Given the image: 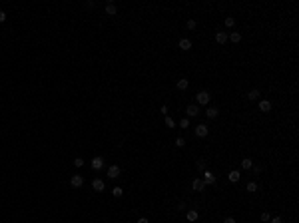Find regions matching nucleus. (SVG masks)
<instances>
[{
  "label": "nucleus",
  "instance_id": "nucleus-1",
  "mask_svg": "<svg viewBox=\"0 0 299 223\" xmlns=\"http://www.w3.org/2000/svg\"><path fill=\"white\" fill-rule=\"evenodd\" d=\"M209 100H212V96H209L205 90L197 92V96H196V102L200 104V106H208V104H209Z\"/></svg>",
  "mask_w": 299,
  "mask_h": 223
},
{
  "label": "nucleus",
  "instance_id": "nucleus-2",
  "mask_svg": "<svg viewBox=\"0 0 299 223\" xmlns=\"http://www.w3.org/2000/svg\"><path fill=\"white\" fill-rule=\"evenodd\" d=\"M216 181H217V177L212 173V171H204V183L205 185H213Z\"/></svg>",
  "mask_w": 299,
  "mask_h": 223
},
{
  "label": "nucleus",
  "instance_id": "nucleus-3",
  "mask_svg": "<svg viewBox=\"0 0 299 223\" xmlns=\"http://www.w3.org/2000/svg\"><path fill=\"white\" fill-rule=\"evenodd\" d=\"M208 132H209V129H208V125H205V124L196 125V136L197 137H205V136H208Z\"/></svg>",
  "mask_w": 299,
  "mask_h": 223
},
{
  "label": "nucleus",
  "instance_id": "nucleus-4",
  "mask_svg": "<svg viewBox=\"0 0 299 223\" xmlns=\"http://www.w3.org/2000/svg\"><path fill=\"white\" fill-rule=\"evenodd\" d=\"M186 113L189 117H196L197 113H200V108H197V104H189V106L186 108Z\"/></svg>",
  "mask_w": 299,
  "mask_h": 223
},
{
  "label": "nucleus",
  "instance_id": "nucleus-5",
  "mask_svg": "<svg viewBox=\"0 0 299 223\" xmlns=\"http://www.w3.org/2000/svg\"><path fill=\"white\" fill-rule=\"evenodd\" d=\"M82 183H84L82 175H72V177H70V185L72 187H82Z\"/></svg>",
  "mask_w": 299,
  "mask_h": 223
},
{
  "label": "nucleus",
  "instance_id": "nucleus-6",
  "mask_svg": "<svg viewBox=\"0 0 299 223\" xmlns=\"http://www.w3.org/2000/svg\"><path fill=\"white\" fill-rule=\"evenodd\" d=\"M104 167V159L102 157H98V155H96L94 159H92V169H96V171H100Z\"/></svg>",
  "mask_w": 299,
  "mask_h": 223
},
{
  "label": "nucleus",
  "instance_id": "nucleus-7",
  "mask_svg": "<svg viewBox=\"0 0 299 223\" xmlns=\"http://www.w3.org/2000/svg\"><path fill=\"white\" fill-rule=\"evenodd\" d=\"M192 187H193V191H204V189H205L204 179H193V181H192Z\"/></svg>",
  "mask_w": 299,
  "mask_h": 223
},
{
  "label": "nucleus",
  "instance_id": "nucleus-8",
  "mask_svg": "<svg viewBox=\"0 0 299 223\" xmlns=\"http://www.w3.org/2000/svg\"><path fill=\"white\" fill-rule=\"evenodd\" d=\"M178 46H180V50H184V52H188V50H192V40H188V38H182Z\"/></svg>",
  "mask_w": 299,
  "mask_h": 223
},
{
  "label": "nucleus",
  "instance_id": "nucleus-9",
  "mask_svg": "<svg viewBox=\"0 0 299 223\" xmlns=\"http://www.w3.org/2000/svg\"><path fill=\"white\" fill-rule=\"evenodd\" d=\"M118 175H120V167H118V165H110V167H108V177H110V179H116Z\"/></svg>",
  "mask_w": 299,
  "mask_h": 223
},
{
  "label": "nucleus",
  "instance_id": "nucleus-10",
  "mask_svg": "<svg viewBox=\"0 0 299 223\" xmlns=\"http://www.w3.org/2000/svg\"><path fill=\"white\" fill-rule=\"evenodd\" d=\"M205 116H208L209 120H216V117L220 116V110H217V108H208V110H205Z\"/></svg>",
  "mask_w": 299,
  "mask_h": 223
},
{
  "label": "nucleus",
  "instance_id": "nucleus-11",
  "mask_svg": "<svg viewBox=\"0 0 299 223\" xmlns=\"http://www.w3.org/2000/svg\"><path fill=\"white\" fill-rule=\"evenodd\" d=\"M92 187H94V191H104L106 183H104L102 179H94V181H92Z\"/></svg>",
  "mask_w": 299,
  "mask_h": 223
},
{
  "label": "nucleus",
  "instance_id": "nucleus-12",
  "mask_svg": "<svg viewBox=\"0 0 299 223\" xmlns=\"http://www.w3.org/2000/svg\"><path fill=\"white\" fill-rule=\"evenodd\" d=\"M188 86H189V82H188V80L186 78H180L178 80V82H176V88H178V90H188Z\"/></svg>",
  "mask_w": 299,
  "mask_h": 223
},
{
  "label": "nucleus",
  "instance_id": "nucleus-13",
  "mask_svg": "<svg viewBox=\"0 0 299 223\" xmlns=\"http://www.w3.org/2000/svg\"><path fill=\"white\" fill-rule=\"evenodd\" d=\"M259 112H271V102L269 100H261L259 102Z\"/></svg>",
  "mask_w": 299,
  "mask_h": 223
},
{
  "label": "nucleus",
  "instance_id": "nucleus-14",
  "mask_svg": "<svg viewBox=\"0 0 299 223\" xmlns=\"http://www.w3.org/2000/svg\"><path fill=\"white\" fill-rule=\"evenodd\" d=\"M239 177H241V175H239V171H237V169H233V171H229V173H227V179H229L231 183L239 181Z\"/></svg>",
  "mask_w": 299,
  "mask_h": 223
},
{
  "label": "nucleus",
  "instance_id": "nucleus-15",
  "mask_svg": "<svg viewBox=\"0 0 299 223\" xmlns=\"http://www.w3.org/2000/svg\"><path fill=\"white\" fill-rule=\"evenodd\" d=\"M116 12H118V8H116V4H112V2H108V4H106V14H108V16H116Z\"/></svg>",
  "mask_w": 299,
  "mask_h": 223
},
{
  "label": "nucleus",
  "instance_id": "nucleus-16",
  "mask_svg": "<svg viewBox=\"0 0 299 223\" xmlns=\"http://www.w3.org/2000/svg\"><path fill=\"white\" fill-rule=\"evenodd\" d=\"M216 42H217V44H225V42H227V34H225V32H216Z\"/></svg>",
  "mask_w": 299,
  "mask_h": 223
},
{
  "label": "nucleus",
  "instance_id": "nucleus-17",
  "mask_svg": "<svg viewBox=\"0 0 299 223\" xmlns=\"http://www.w3.org/2000/svg\"><path fill=\"white\" fill-rule=\"evenodd\" d=\"M241 167H243V169H251V167H253V161H251V157L241 159Z\"/></svg>",
  "mask_w": 299,
  "mask_h": 223
},
{
  "label": "nucleus",
  "instance_id": "nucleus-18",
  "mask_svg": "<svg viewBox=\"0 0 299 223\" xmlns=\"http://www.w3.org/2000/svg\"><path fill=\"white\" fill-rule=\"evenodd\" d=\"M229 40L233 42V44H239V40H241V34H239V32H231V34H229Z\"/></svg>",
  "mask_w": 299,
  "mask_h": 223
},
{
  "label": "nucleus",
  "instance_id": "nucleus-19",
  "mask_svg": "<svg viewBox=\"0 0 299 223\" xmlns=\"http://www.w3.org/2000/svg\"><path fill=\"white\" fill-rule=\"evenodd\" d=\"M247 100H251V102H255V100H259V90H251L249 94H247Z\"/></svg>",
  "mask_w": 299,
  "mask_h": 223
},
{
  "label": "nucleus",
  "instance_id": "nucleus-20",
  "mask_svg": "<svg viewBox=\"0 0 299 223\" xmlns=\"http://www.w3.org/2000/svg\"><path fill=\"white\" fill-rule=\"evenodd\" d=\"M112 195H114V197H122V195H124V189H122L120 185L112 187Z\"/></svg>",
  "mask_w": 299,
  "mask_h": 223
},
{
  "label": "nucleus",
  "instance_id": "nucleus-21",
  "mask_svg": "<svg viewBox=\"0 0 299 223\" xmlns=\"http://www.w3.org/2000/svg\"><path fill=\"white\" fill-rule=\"evenodd\" d=\"M188 221H197V217H200V215H197V211H193V209H192V211H188Z\"/></svg>",
  "mask_w": 299,
  "mask_h": 223
},
{
  "label": "nucleus",
  "instance_id": "nucleus-22",
  "mask_svg": "<svg viewBox=\"0 0 299 223\" xmlns=\"http://www.w3.org/2000/svg\"><path fill=\"white\" fill-rule=\"evenodd\" d=\"M247 191H249V193H255V191H257V183H255V181H249V183H247Z\"/></svg>",
  "mask_w": 299,
  "mask_h": 223
},
{
  "label": "nucleus",
  "instance_id": "nucleus-23",
  "mask_svg": "<svg viewBox=\"0 0 299 223\" xmlns=\"http://www.w3.org/2000/svg\"><path fill=\"white\" fill-rule=\"evenodd\" d=\"M233 24H235V20L231 18V16H227V18H225V26L227 28H233Z\"/></svg>",
  "mask_w": 299,
  "mask_h": 223
},
{
  "label": "nucleus",
  "instance_id": "nucleus-24",
  "mask_svg": "<svg viewBox=\"0 0 299 223\" xmlns=\"http://www.w3.org/2000/svg\"><path fill=\"white\" fill-rule=\"evenodd\" d=\"M184 145H186V140H184V137H178V140H176V148H184Z\"/></svg>",
  "mask_w": 299,
  "mask_h": 223
},
{
  "label": "nucleus",
  "instance_id": "nucleus-25",
  "mask_svg": "<svg viewBox=\"0 0 299 223\" xmlns=\"http://www.w3.org/2000/svg\"><path fill=\"white\" fill-rule=\"evenodd\" d=\"M180 128H189V120H188V117H184V120L180 121Z\"/></svg>",
  "mask_w": 299,
  "mask_h": 223
},
{
  "label": "nucleus",
  "instance_id": "nucleus-26",
  "mask_svg": "<svg viewBox=\"0 0 299 223\" xmlns=\"http://www.w3.org/2000/svg\"><path fill=\"white\" fill-rule=\"evenodd\" d=\"M74 165H76V167H82V165H84V159H82V157H76V159H74Z\"/></svg>",
  "mask_w": 299,
  "mask_h": 223
},
{
  "label": "nucleus",
  "instance_id": "nucleus-27",
  "mask_svg": "<svg viewBox=\"0 0 299 223\" xmlns=\"http://www.w3.org/2000/svg\"><path fill=\"white\" fill-rule=\"evenodd\" d=\"M196 26H197V22H196V20H188V28H189V30H193Z\"/></svg>",
  "mask_w": 299,
  "mask_h": 223
},
{
  "label": "nucleus",
  "instance_id": "nucleus-28",
  "mask_svg": "<svg viewBox=\"0 0 299 223\" xmlns=\"http://www.w3.org/2000/svg\"><path fill=\"white\" fill-rule=\"evenodd\" d=\"M166 125H168V128H174V125H176V121L172 120V117H166Z\"/></svg>",
  "mask_w": 299,
  "mask_h": 223
},
{
  "label": "nucleus",
  "instance_id": "nucleus-29",
  "mask_svg": "<svg viewBox=\"0 0 299 223\" xmlns=\"http://www.w3.org/2000/svg\"><path fill=\"white\" fill-rule=\"evenodd\" d=\"M259 219H261V221H269V219H271V215H269V213H261V217H259Z\"/></svg>",
  "mask_w": 299,
  "mask_h": 223
},
{
  "label": "nucleus",
  "instance_id": "nucleus-30",
  "mask_svg": "<svg viewBox=\"0 0 299 223\" xmlns=\"http://www.w3.org/2000/svg\"><path fill=\"white\" fill-rule=\"evenodd\" d=\"M4 20H6V12L0 10V22H4Z\"/></svg>",
  "mask_w": 299,
  "mask_h": 223
},
{
  "label": "nucleus",
  "instance_id": "nucleus-31",
  "mask_svg": "<svg viewBox=\"0 0 299 223\" xmlns=\"http://www.w3.org/2000/svg\"><path fill=\"white\" fill-rule=\"evenodd\" d=\"M269 221H271V223H283V221H281V217H273V219H269Z\"/></svg>",
  "mask_w": 299,
  "mask_h": 223
},
{
  "label": "nucleus",
  "instance_id": "nucleus-32",
  "mask_svg": "<svg viewBox=\"0 0 299 223\" xmlns=\"http://www.w3.org/2000/svg\"><path fill=\"white\" fill-rule=\"evenodd\" d=\"M224 223H235V219H233V217H225Z\"/></svg>",
  "mask_w": 299,
  "mask_h": 223
},
{
  "label": "nucleus",
  "instance_id": "nucleus-33",
  "mask_svg": "<svg viewBox=\"0 0 299 223\" xmlns=\"http://www.w3.org/2000/svg\"><path fill=\"white\" fill-rule=\"evenodd\" d=\"M136 223H150V221H148V219H146V217H140V219H138Z\"/></svg>",
  "mask_w": 299,
  "mask_h": 223
}]
</instances>
